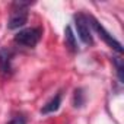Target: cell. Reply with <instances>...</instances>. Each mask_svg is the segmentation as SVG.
I'll return each mask as SVG.
<instances>
[{
	"label": "cell",
	"mask_w": 124,
	"mask_h": 124,
	"mask_svg": "<svg viewBox=\"0 0 124 124\" xmlns=\"http://www.w3.org/2000/svg\"><path fill=\"white\" fill-rule=\"evenodd\" d=\"M28 6H29V3H25V2L13 3V8H16V9L12 12L10 18H9V22H8L9 29H19L28 22V12H26Z\"/></svg>",
	"instance_id": "obj_1"
},
{
	"label": "cell",
	"mask_w": 124,
	"mask_h": 124,
	"mask_svg": "<svg viewBox=\"0 0 124 124\" xmlns=\"http://www.w3.org/2000/svg\"><path fill=\"white\" fill-rule=\"evenodd\" d=\"M75 25H76L78 35L82 39V42L86 44V45H92L93 44V38H92V34H91V26H89L88 16L83 15V13L75 15Z\"/></svg>",
	"instance_id": "obj_4"
},
{
	"label": "cell",
	"mask_w": 124,
	"mask_h": 124,
	"mask_svg": "<svg viewBox=\"0 0 124 124\" xmlns=\"http://www.w3.org/2000/svg\"><path fill=\"white\" fill-rule=\"evenodd\" d=\"M60 105H61V93L58 92V93H55V95L41 108V114H51V112L57 111V109L60 108Z\"/></svg>",
	"instance_id": "obj_6"
},
{
	"label": "cell",
	"mask_w": 124,
	"mask_h": 124,
	"mask_svg": "<svg viewBox=\"0 0 124 124\" xmlns=\"http://www.w3.org/2000/svg\"><path fill=\"white\" fill-rule=\"evenodd\" d=\"M41 35H42V31L39 28H25V29H21L16 35H15V42H18L19 45H23V47H35L39 39H41Z\"/></svg>",
	"instance_id": "obj_2"
},
{
	"label": "cell",
	"mask_w": 124,
	"mask_h": 124,
	"mask_svg": "<svg viewBox=\"0 0 124 124\" xmlns=\"http://www.w3.org/2000/svg\"><path fill=\"white\" fill-rule=\"evenodd\" d=\"M88 21L91 22V25L93 26V29L96 31V34L99 35V38H102L104 42H105L107 45H109V47H111L112 50H115L118 54H123V45H121L120 41H117V39H115V38H114V37H112V35H111V34H109V32H108V31H107L95 18H93V16H89Z\"/></svg>",
	"instance_id": "obj_3"
},
{
	"label": "cell",
	"mask_w": 124,
	"mask_h": 124,
	"mask_svg": "<svg viewBox=\"0 0 124 124\" xmlns=\"http://www.w3.org/2000/svg\"><path fill=\"white\" fill-rule=\"evenodd\" d=\"M112 64L115 66V72L118 76V80L123 83L124 82V61L121 57H112Z\"/></svg>",
	"instance_id": "obj_8"
},
{
	"label": "cell",
	"mask_w": 124,
	"mask_h": 124,
	"mask_svg": "<svg viewBox=\"0 0 124 124\" xmlns=\"http://www.w3.org/2000/svg\"><path fill=\"white\" fill-rule=\"evenodd\" d=\"M9 124H26V120L23 117H15Z\"/></svg>",
	"instance_id": "obj_10"
},
{
	"label": "cell",
	"mask_w": 124,
	"mask_h": 124,
	"mask_svg": "<svg viewBox=\"0 0 124 124\" xmlns=\"http://www.w3.org/2000/svg\"><path fill=\"white\" fill-rule=\"evenodd\" d=\"M85 102H86V96H85V93H83V89H82V88L76 89V91H75V95H73V105H75L76 108H80V107L85 105Z\"/></svg>",
	"instance_id": "obj_9"
},
{
	"label": "cell",
	"mask_w": 124,
	"mask_h": 124,
	"mask_svg": "<svg viewBox=\"0 0 124 124\" xmlns=\"http://www.w3.org/2000/svg\"><path fill=\"white\" fill-rule=\"evenodd\" d=\"M12 51L8 48L0 50V73L3 76H9L12 73Z\"/></svg>",
	"instance_id": "obj_5"
},
{
	"label": "cell",
	"mask_w": 124,
	"mask_h": 124,
	"mask_svg": "<svg viewBox=\"0 0 124 124\" xmlns=\"http://www.w3.org/2000/svg\"><path fill=\"white\" fill-rule=\"evenodd\" d=\"M64 44L69 48V51L72 53H78V42H76V37L72 31V26H66L64 29Z\"/></svg>",
	"instance_id": "obj_7"
}]
</instances>
